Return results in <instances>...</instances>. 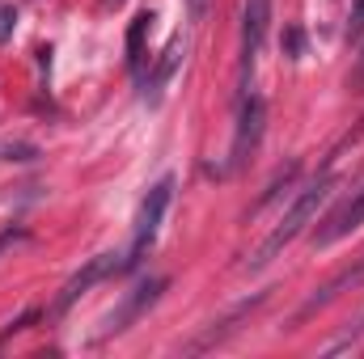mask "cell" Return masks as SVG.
<instances>
[{
    "label": "cell",
    "mask_w": 364,
    "mask_h": 359,
    "mask_svg": "<svg viewBox=\"0 0 364 359\" xmlns=\"http://www.w3.org/2000/svg\"><path fill=\"white\" fill-rule=\"evenodd\" d=\"M13 26H17V9L13 4H0V43L13 38Z\"/></svg>",
    "instance_id": "cell-13"
},
{
    "label": "cell",
    "mask_w": 364,
    "mask_h": 359,
    "mask_svg": "<svg viewBox=\"0 0 364 359\" xmlns=\"http://www.w3.org/2000/svg\"><path fill=\"white\" fill-rule=\"evenodd\" d=\"M149 26H153V13H140L136 21H132V30H127V64L140 72V51H144V34H149Z\"/></svg>",
    "instance_id": "cell-10"
},
{
    "label": "cell",
    "mask_w": 364,
    "mask_h": 359,
    "mask_svg": "<svg viewBox=\"0 0 364 359\" xmlns=\"http://www.w3.org/2000/svg\"><path fill=\"white\" fill-rule=\"evenodd\" d=\"M360 224H364V186H356V190H352V194H348V199H343V203L318 224V228H314V245H318V250H331L335 241L352 237Z\"/></svg>",
    "instance_id": "cell-4"
},
{
    "label": "cell",
    "mask_w": 364,
    "mask_h": 359,
    "mask_svg": "<svg viewBox=\"0 0 364 359\" xmlns=\"http://www.w3.org/2000/svg\"><path fill=\"white\" fill-rule=\"evenodd\" d=\"M182 55H186V38H170V47L157 55V64H153V72L144 77V101L149 106H157L161 101V93H166V85L174 81V72H178V64H182Z\"/></svg>",
    "instance_id": "cell-9"
},
{
    "label": "cell",
    "mask_w": 364,
    "mask_h": 359,
    "mask_svg": "<svg viewBox=\"0 0 364 359\" xmlns=\"http://www.w3.org/2000/svg\"><path fill=\"white\" fill-rule=\"evenodd\" d=\"M186 13H191V21H203V13H208V0H186Z\"/></svg>",
    "instance_id": "cell-14"
},
{
    "label": "cell",
    "mask_w": 364,
    "mask_h": 359,
    "mask_svg": "<svg viewBox=\"0 0 364 359\" xmlns=\"http://www.w3.org/2000/svg\"><path fill=\"white\" fill-rule=\"evenodd\" d=\"M331 186H335V178H314L309 186H305V190H301V194H296V199H292V207L284 211V220L275 224V228H272V237L263 241V250H259L255 267L272 263L275 254H279V250H284V245H288V241H292V237H296V233H301V228H305L309 220H314V216H318V207L326 203Z\"/></svg>",
    "instance_id": "cell-1"
},
{
    "label": "cell",
    "mask_w": 364,
    "mask_h": 359,
    "mask_svg": "<svg viewBox=\"0 0 364 359\" xmlns=\"http://www.w3.org/2000/svg\"><path fill=\"white\" fill-rule=\"evenodd\" d=\"M284 55H288V60H301V55H305V30H301V26H288V30H284Z\"/></svg>",
    "instance_id": "cell-11"
},
{
    "label": "cell",
    "mask_w": 364,
    "mask_h": 359,
    "mask_svg": "<svg viewBox=\"0 0 364 359\" xmlns=\"http://www.w3.org/2000/svg\"><path fill=\"white\" fill-rule=\"evenodd\" d=\"M348 85H352V89H356V93L364 89V55H360V60H356V72L348 77Z\"/></svg>",
    "instance_id": "cell-15"
},
{
    "label": "cell",
    "mask_w": 364,
    "mask_h": 359,
    "mask_svg": "<svg viewBox=\"0 0 364 359\" xmlns=\"http://www.w3.org/2000/svg\"><path fill=\"white\" fill-rule=\"evenodd\" d=\"M166 287H170V279H144V283H140L136 292H127V300H123V304H119V309L106 317V326H102V334H97V338L123 334V330H127L136 317H144V313H149V309L161 300V292H166Z\"/></svg>",
    "instance_id": "cell-7"
},
{
    "label": "cell",
    "mask_w": 364,
    "mask_h": 359,
    "mask_svg": "<svg viewBox=\"0 0 364 359\" xmlns=\"http://www.w3.org/2000/svg\"><path fill=\"white\" fill-rule=\"evenodd\" d=\"M360 34H364V0H356V4H352V13H348V38L356 43Z\"/></svg>",
    "instance_id": "cell-12"
},
{
    "label": "cell",
    "mask_w": 364,
    "mask_h": 359,
    "mask_svg": "<svg viewBox=\"0 0 364 359\" xmlns=\"http://www.w3.org/2000/svg\"><path fill=\"white\" fill-rule=\"evenodd\" d=\"M360 283H364V254L356 258V263H352V267L339 270V275H335L331 283H322V287H318V292H314V296H309V300H305L301 309H296V321H305V317L322 313V309H326L331 300H339L343 292H352V287H360Z\"/></svg>",
    "instance_id": "cell-8"
},
{
    "label": "cell",
    "mask_w": 364,
    "mask_h": 359,
    "mask_svg": "<svg viewBox=\"0 0 364 359\" xmlns=\"http://www.w3.org/2000/svg\"><path fill=\"white\" fill-rule=\"evenodd\" d=\"M267 26H272V0H246V13H242V89H250V72H255L259 47L267 38Z\"/></svg>",
    "instance_id": "cell-5"
},
{
    "label": "cell",
    "mask_w": 364,
    "mask_h": 359,
    "mask_svg": "<svg viewBox=\"0 0 364 359\" xmlns=\"http://www.w3.org/2000/svg\"><path fill=\"white\" fill-rule=\"evenodd\" d=\"M21 237H26L21 228H9V233H0V250H4V245H13V241H21Z\"/></svg>",
    "instance_id": "cell-16"
},
{
    "label": "cell",
    "mask_w": 364,
    "mask_h": 359,
    "mask_svg": "<svg viewBox=\"0 0 364 359\" xmlns=\"http://www.w3.org/2000/svg\"><path fill=\"white\" fill-rule=\"evenodd\" d=\"M110 4H114V9H119V4H123V0H110Z\"/></svg>",
    "instance_id": "cell-17"
},
{
    "label": "cell",
    "mask_w": 364,
    "mask_h": 359,
    "mask_svg": "<svg viewBox=\"0 0 364 359\" xmlns=\"http://www.w3.org/2000/svg\"><path fill=\"white\" fill-rule=\"evenodd\" d=\"M170 199H174V178H170V174H166L161 182H153V186H149V194L140 199V216H136V237H132V250H127V267H136V263L153 250V241H157V233H161V220H166Z\"/></svg>",
    "instance_id": "cell-2"
},
{
    "label": "cell",
    "mask_w": 364,
    "mask_h": 359,
    "mask_svg": "<svg viewBox=\"0 0 364 359\" xmlns=\"http://www.w3.org/2000/svg\"><path fill=\"white\" fill-rule=\"evenodd\" d=\"M119 270H127V254H97V258H90L85 267L64 283V292L55 296V313H68L93 283H102V279H110V275H119Z\"/></svg>",
    "instance_id": "cell-3"
},
{
    "label": "cell",
    "mask_w": 364,
    "mask_h": 359,
    "mask_svg": "<svg viewBox=\"0 0 364 359\" xmlns=\"http://www.w3.org/2000/svg\"><path fill=\"white\" fill-rule=\"evenodd\" d=\"M263 123H267L263 97L242 93V114H237V140H233V161H229V170H242V165L250 161V153H255L259 140H263Z\"/></svg>",
    "instance_id": "cell-6"
}]
</instances>
